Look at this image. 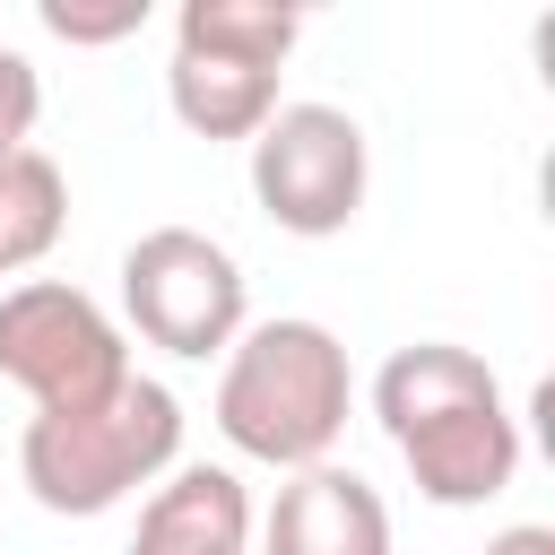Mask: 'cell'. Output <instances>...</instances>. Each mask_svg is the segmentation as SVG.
<instances>
[{
    "instance_id": "cell-11",
    "label": "cell",
    "mask_w": 555,
    "mask_h": 555,
    "mask_svg": "<svg viewBox=\"0 0 555 555\" xmlns=\"http://www.w3.org/2000/svg\"><path fill=\"white\" fill-rule=\"evenodd\" d=\"M295 35H304V9H286V0H182L173 9V43L243 52V61H269V69H286Z\"/></svg>"
},
{
    "instance_id": "cell-9",
    "label": "cell",
    "mask_w": 555,
    "mask_h": 555,
    "mask_svg": "<svg viewBox=\"0 0 555 555\" xmlns=\"http://www.w3.org/2000/svg\"><path fill=\"white\" fill-rule=\"evenodd\" d=\"M165 104L191 139H251L278 113V69L243 61V52H208V43H173L165 69Z\"/></svg>"
},
{
    "instance_id": "cell-8",
    "label": "cell",
    "mask_w": 555,
    "mask_h": 555,
    "mask_svg": "<svg viewBox=\"0 0 555 555\" xmlns=\"http://www.w3.org/2000/svg\"><path fill=\"white\" fill-rule=\"evenodd\" d=\"M130 555H251V494L217 460L165 468V486L139 503Z\"/></svg>"
},
{
    "instance_id": "cell-1",
    "label": "cell",
    "mask_w": 555,
    "mask_h": 555,
    "mask_svg": "<svg viewBox=\"0 0 555 555\" xmlns=\"http://www.w3.org/2000/svg\"><path fill=\"white\" fill-rule=\"evenodd\" d=\"M373 416H382L390 451L408 460L416 494L442 512L494 503L520 477V416L477 347H451V338L399 347L373 373Z\"/></svg>"
},
{
    "instance_id": "cell-4",
    "label": "cell",
    "mask_w": 555,
    "mask_h": 555,
    "mask_svg": "<svg viewBox=\"0 0 555 555\" xmlns=\"http://www.w3.org/2000/svg\"><path fill=\"white\" fill-rule=\"evenodd\" d=\"M121 312L147 347H165L182 364H208L251 330V286H243V260L217 234L147 225L121 251Z\"/></svg>"
},
{
    "instance_id": "cell-13",
    "label": "cell",
    "mask_w": 555,
    "mask_h": 555,
    "mask_svg": "<svg viewBox=\"0 0 555 555\" xmlns=\"http://www.w3.org/2000/svg\"><path fill=\"white\" fill-rule=\"evenodd\" d=\"M35 113H43V78L26 52L0 43V156L9 147H35Z\"/></svg>"
},
{
    "instance_id": "cell-2",
    "label": "cell",
    "mask_w": 555,
    "mask_h": 555,
    "mask_svg": "<svg viewBox=\"0 0 555 555\" xmlns=\"http://www.w3.org/2000/svg\"><path fill=\"white\" fill-rule=\"evenodd\" d=\"M347 408H356V373H347V347L338 330L304 321V312H278V321H251L234 347H225V373H217V434L260 460V468H321L347 434Z\"/></svg>"
},
{
    "instance_id": "cell-12",
    "label": "cell",
    "mask_w": 555,
    "mask_h": 555,
    "mask_svg": "<svg viewBox=\"0 0 555 555\" xmlns=\"http://www.w3.org/2000/svg\"><path fill=\"white\" fill-rule=\"evenodd\" d=\"M35 17L61 43H121L147 26V0H35Z\"/></svg>"
},
{
    "instance_id": "cell-14",
    "label": "cell",
    "mask_w": 555,
    "mask_h": 555,
    "mask_svg": "<svg viewBox=\"0 0 555 555\" xmlns=\"http://www.w3.org/2000/svg\"><path fill=\"white\" fill-rule=\"evenodd\" d=\"M486 555H555V529L546 520H512V529L486 538Z\"/></svg>"
},
{
    "instance_id": "cell-6",
    "label": "cell",
    "mask_w": 555,
    "mask_h": 555,
    "mask_svg": "<svg viewBox=\"0 0 555 555\" xmlns=\"http://www.w3.org/2000/svg\"><path fill=\"white\" fill-rule=\"evenodd\" d=\"M130 373L121 321L69 286V278H26L0 295V382H17L35 408H87Z\"/></svg>"
},
{
    "instance_id": "cell-5",
    "label": "cell",
    "mask_w": 555,
    "mask_h": 555,
    "mask_svg": "<svg viewBox=\"0 0 555 555\" xmlns=\"http://www.w3.org/2000/svg\"><path fill=\"white\" fill-rule=\"evenodd\" d=\"M364 173H373L364 121L338 104H278L251 130V199L278 234H304V243L347 234L364 208Z\"/></svg>"
},
{
    "instance_id": "cell-3",
    "label": "cell",
    "mask_w": 555,
    "mask_h": 555,
    "mask_svg": "<svg viewBox=\"0 0 555 555\" xmlns=\"http://www.w3.org/2000/svg\"><path fill=\"white\" fill-rule=\"evenodd\" d=\"M165 468H182V399L147 373H121L87 408H35L17 434V477L61 520H95Z\"/></svg>"
},
{
    "instance_id": "cell-10",
    "label": "cell",
    "mask_w": 555,
    "mask_h": 555,
    "mask_svg": "<svg viewBox=\"0 0 555 555\" xmlns=\"http://www.w3.org/2000/svg\"><path fill=\"white\" fill-rule=\"evenodd\" d=\"M69 225V182L43 147H9L0 156V278L35 269Z\"/></svg>"
},
{
    "instance_id": "cell-7",
    "label": "cell",
    "mask_w": 555,
    "mask_h": 555,
    "mask_svg": "<svg viewBox=\"0 0 555 555\" xmlns=\"http://www.w3.org/2000/svg\"><path fill=\"white\" fill-rule=\"evenodd\" d=\"M260 555H390V503L338 460L295 468L260 520Z\"/></svg>"
}]
</instances>
